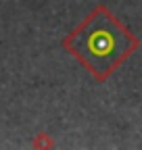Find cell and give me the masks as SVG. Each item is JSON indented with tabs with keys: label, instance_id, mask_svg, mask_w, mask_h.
Listing matches in <instances>:
<instances>
[{
	"label": "cell",
	"instance_id": "obj_1",
	"mask_svg": "<svg viewBox=\"0 0 142 150\" xmlns=\"http://www.w3.org/2000/svg\"><path fill=\"white\" fill-rule=\"evenodd\" d=\"M61 46L77 59L96 81L104 83L140 48V40L111 13L109 6L98 4L73 31L63 38Z\"/></svg>",
	"mask_w": 142,
	"mask_h": 150
},
{
	"label": "cell",
	"instance_id": "obj_2",
	"mask_svg": "<svg viewBox=\"0 0 142 150\" xmlns=\"http://www.w3.org/2000/svg\"><path fill=\"white\" fill-rule=\"evenodd\" d=\"M31 148H38V150H48V148H55V140H52L46 131H40L36 134V138L31 140Z\"/></svg>",
	"mask_w": 142,
	"mask_h": 150
}]
</instances>
